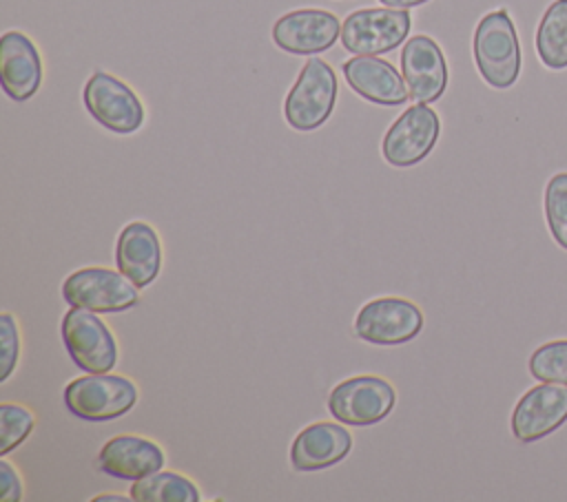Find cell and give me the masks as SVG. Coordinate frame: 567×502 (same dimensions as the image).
Segmentation results:
<instances>
[{"label":"cell","instance_id":"6da1fadb","mask_svg":"<svg viewBox=\"0 0 567 502\" xmlns=\"http://www.w3.org/2000/svg\"><path fill=\"white\" fill-rule=\"evenodd\" d=\"M472 53L481 77L492 88L503 91L516 84L523 60L516 27L507 9H494L478 20L472 40Z\"/></svg>","mask_w":567,"mask_h":502},{"label":"cell","instance_id":"7a4b0ae2","mask_svg":"<svg viewBox=\"0 0 567 502\" xmlns=\"http://www.w3.org/2000/svg\"><path fill=\"white\" fill-rule=\"evenodd\" d=\"M337 75L321 57H310L284 100V117L290 128L308 133L328 122L337 104Z\"/></svg>","mask_w":567,"mask_h":502},{"label":"cell","instance_id":"3957f363","mask_svg":"<svg viewBox=\"0 0 567 502\" xmlns=\"http://www.w3.org/2000/svg\"><path fill=\"white\" fill-rule=\"evenodd\" d=\"M137 402V387L117 374H86L64 387L66 409L89 422H104L128 414Z\"/></svg>","mask_w":567,"mask_h":502},{"label":"cell","instance_id":"277c9868","mask_svg":"<svg viewBox=\"0 0 567 502\" xmlns=\"http://www.w3.org/2000/svg\"><path fill=\"white\" fill-rule=\"evenodd\" d=\"M412 15L408 9L370 7L348 13L341 24V44L354 55L390 53L408 40Z\"/></svg>","mask_w":567,"mask_h":502},{"label":"cell","instance_id":"5b68a950","mask_svg":"<svg viewBox=\"0 0 567 502\" xmlns=\"http://www.w3.org/2000/svg\"><path fill=\"white\" fill-rule=\"evenodd\" d=\"M62 341L75 363L86 374L111 372L117 363V343L97 312L71 305L62 316Z\"/></svg>","mask_w":567,"mask_h":502},{"label":"cell","instance_id":"8992f818","mask_svg":"<svg viewBox=\"0 0 567 502\" xmlns=\"http://www.w3.org/2000/svg\"><path fill=\"white\" fill-rule=\"evenodd\" d=\"M441 119L434 108L419 102L408 106L385 130L381 155L390 166L408 168L423 161L439 142Z\"/></svg>","mask_w":567,"mask_h":502},{"label":"cell","instance_id":"52a82bcc","mask_svg":"<svg viewBox=\"0 0 567 502\" xmlns=\"http://www.w3.org/2000/svg\"><path fill=\"white\" fill-rule=\"evenodd\" d=\"M89 115L104 128L128 135L144 124V106L128 84L113 77L111 73L95 71L82 91Z\"/></svg>","mask_w":567,"mask_h":502},{"label":"cell","instance_id":"ba28073f","mask_svg":"<svg viewBox=\"0 0 567 502\" xmlns=\"http://www.w3.org/2000/svg\"><path fill=\"white\" fill-rule=\"evenodd\" d=\"M394 387L388 380L370 374L341 380L328 396L332 418L354 427L381 422L394 409Z\"/></svg>","mask_w":567,"mask_h":502},{"label":"cell","instance_id":"9c48e42d","mask_svg":"<svg viewBox=\"0 0 567 502\" xmlns=\"http://www.w3.org/2000/svg\"><path fill=\"white\" fill-rule=\"evenodd\" d=\"M62 299L69 305L106 314L133 307L137 303V290L120 270L80 268L64 279Z\"/></svg>","mask_w":567,"mask_h":502},{"label":"cell","instance_id":"30bf717a","mask_svg":"<svg viewBox=\"0 0 567 502\" xmlns=\"http://www.w3.org/2000/svg\"><path fill=\"white\" fill-rule=\"evenodd\" d=\"M421 330L423 312L401 296L372 299L354 318V334L372 345H401L419 336Z\"/></svg>","mask_w":567,"mask_h":502},{"label":"cell","instance_id":"8fae6325","mask_svg":"<svg viewBox=\"0 0 567 502\" xmlns=\"http://www.w3.org/2000/svg\"><path fill=\"white\" fill-rule=\"evenodd\" d=\"M567 422V385L540 383L527 389L512 411V433L518 442H538Z\"/></svg>","mask_w":567,"mask_h":502},{"label":"cell","instance_id":"7c38bea8","mask_svg":"<svg viewBox=\"0 0 567 502\" xmlns=\"http://www.w3.org/2000/svg\"><path fill=\"white\" fill-rule=\"evenodd\" d=\"M341 38V22L326 9H295L272 24L275 44L292 55L328 51Z\"/></svg>","mask_w":567,"mask_h":502},{"label":"cell","instance_id":"4fadbf2b","mask_svg":"<svg viewBox=\"0 0 567 502\" xmlns=\"http://www.w3.org/2000/svg\"><path fill=\"white\" fill-rule=\"evenodd\" d=\"M401 75L414 102H436L447 88V62L430 35H412L401 49Z\"/></svg>","mask_w":567,"mask_h":502},{"label":"cell","instance_id":"5bb4252c","mask_svg":"<svg viewBox=\"0 0 567 502\" xmlns=\"http://www.w3.org/2000/svg\"><path fill=\"white\" fill-rule=\"evenodd\" d=\"M341 71L350 88L372 104L399 106L410 97L403 75L377 55H354L343 62Z\"/></svg>","mask_w":567,"mask_h":502},{"label":"cell","instance_id":"9a60e30c","mask_svg":"<svg viewBox=\"0 0 567 502\" xmlns=\"http://www.w3.org/2000/svg\"><path fill=\"white\" fill-rule=\"evenodd\" d=\"M117 270L135 285H151L162 270V243L146 221H131L115 241Z\"/></svg>","mask_w":567,"mask_h":502},{"label":"cell","instance_id":"2e32d148","mask_svg":"<svg viewBox=\"0 0 567 502\" xmlns=\"http://www.w3.org/2000/svg\"><path fill=\"white\" fill-rule=\"evenodd\" d=\"M0 77L13 102H27L42 84L40 53L22 31H7L0 38Z\"/></svg>","mask_w":567,"mask_h":502},{"label":"cell","instance_id":"e0dca14e","mask_svg":"<svg viewBox=\"0 0 567 502\" xmlns=\"http://www.w3.org/2000/svg\"><path fill=\"white\" fill-rule=\"evenodd\" d=\"M352 449V436L337 422H315L301 429L290 447L295 471L310 473L341 462Z\"/></svg>","mask_w":567,"mask_h":502},{"label":"cell","instance_id":"ac0fdd59","mask_svg":"<svg viewBox=\"0 0 567 502\" xmlns=\"http://www.w3.org/2000/svg\"><path fill=\"white\" fill-rule=\"evenodd\" d=\"M166 456L159 445L148 438L120 433L106 440L97 453V467L120 480H140L164 467Z\"/></svg>","mask_w":567,"mask_h":502},{"label":"cell","instance_id":"d6986e66","mask_svg":"<svg viewBox=\"0 0 567 502\" xmlns=\"http://www.w3.org/2000/svg\"><path fill=\"white\" fill-rule=\"evenodd\" d=\"M534 46L549 71L567 69V0H554L545 9L536 27Z\"/></svg>","mask_w":567,"mask_h":502},{"label":"cell","instance_id":"ffe728a7","mask_svg":"<svg viewBox=\"0 0 567 502\" xmlns=\"http://www.w3.org/2000/svg\"><path fill=\"white\" fill-rule=\"evenodd\" d=\"M199 489L175 471H155L131 484V500L135 502H197Z\"/></svg>","mask_w":567,"mask_h":502},{"label":"cell","instance_id":"44dd1931","mask_svg":"<svg viewBox=\"0 0 567 502\" xmlns=\"http://www.w3.org/2000/svg\"><path fill=\"white\" fill-rule=\"evenodd\" d=\"M527 365L538 383L567 385V338L543 343L532 352Z\"/></svg>","mask_w":567,"mask_h":502},{"label":"cell","instance_id":"7402d4cb","mask_svg":"<svg viewBox=\"0 0 567 502\" xmlns=\"http://www.w3.org/2000/svg\"><path fill=\"white\" fill-rule=\"evenodd\" d=\"M545 221L551 239L567 250V170L551 175L545 186Z\"/></svg>","mask_w":567,"mask_h":502},{"label":"cell","instance_id":"603a6c76","mask_svg":"<svg viewBox=\"0 0 567 502\" xmlns=\"http://www.w3.org/2000/svg\"><path fill=\"white\" fill-rule=\"evenodd\" d=\"M35 427V416L16 402L0 405V456L22 445Z\"/></svg>","mask_w":567,"mask_h":502},{"label":"cell","instance_id":"cb8c5ba5","mask_svg":"<svg viewBox=\"0 0 567 502\" xmlns=\"http://www.w3.org/2000/svg\"><path fill=\"white\" fill-rule=\"evenodd\" d=\"M20 358V332L13 314L4 312L0 316V380L4 383L16 369Z\"/></svg>","mask_w":567,"mask_h":502},{"label":"cell","instance_id":"d4e9b609","mask_svg":"<svg viewBox=\"0 0 567 502\" xmlns=\"http://www.w3.org/2000/svg\"><path fill=\"white\" fill-rule=\"evenodd\" d=\"M22 500V480L11 462L0 460V502Z\"/></svg>","mask_w":567,"mask_h":502},{"label":"cell","instance_id":"484cf974","mask_svg":"<svg viewBox=\"0 0 567 502\" xmlns=\"http://www.w3.org/2000/svg\"><path fill=\"white\" fill-rule=\"evenodd\" d=\"M383 7H392V9H412L419 4H425L430 0H379Z\"/></svg>","mask_w":567,"mask_h":502},{"label":"cell","instance_id":"4316f807","mask_svg":"<svg viewBox=\"0 0 567 502\" xmlns=\"http://www.w3.org/2000/svg\"><path fill=\"white\" fill-rule=\"evenodd\" d=\"M93 502H126L124 495H97L93 498Z\"/></svg>","mask_w":567,"mask_h":502}]
</instances>
